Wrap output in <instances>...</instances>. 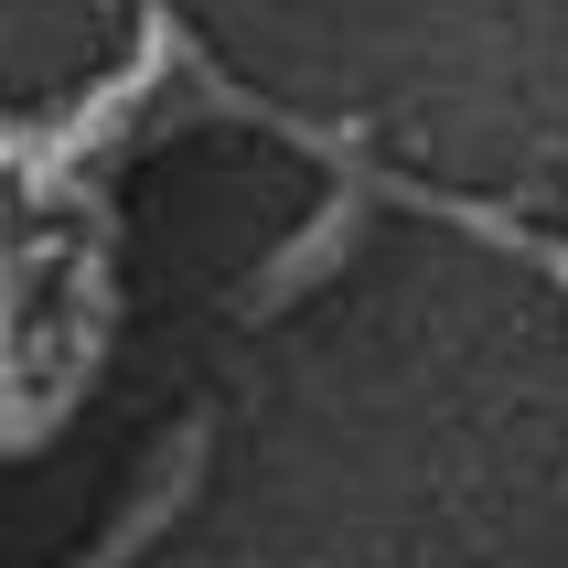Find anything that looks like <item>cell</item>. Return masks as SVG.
Masks as SVG:
<instances>
[{"mask_svg": "<svg viewBox=\"0 0 568 568\" xmlns=\"http://www.w3.org/2000/svg\"><path fill=\"white\" fill-rule=\"evenodd\" d=\"M344 236H354V193H333V215H322L312 236H290V247H280V268L257 280V301H290V290H312V280H322V257L344 247Z\"/></svg>", "mask_w": 568, "mask_h": 568, "instance_id": "1", "label": "cell"}]
</instances>
